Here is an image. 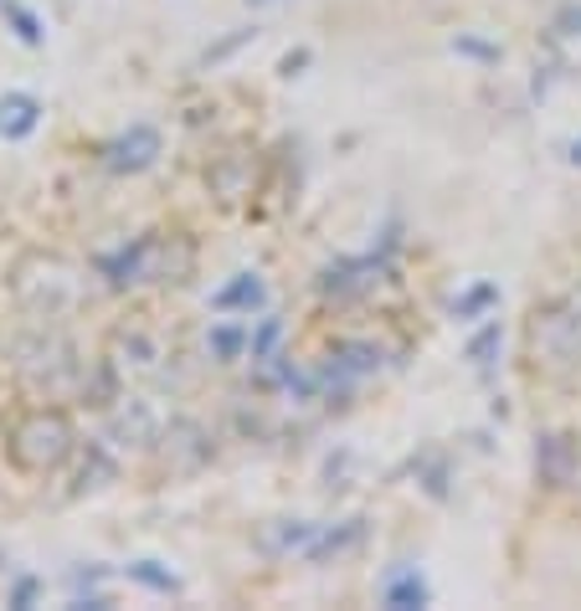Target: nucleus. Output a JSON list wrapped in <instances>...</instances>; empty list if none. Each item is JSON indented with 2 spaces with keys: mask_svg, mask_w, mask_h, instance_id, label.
<instances>
[{
  "mask_svg": "<svg viewBox=\"0 0 581 611\" xmlns=\"http://www.w3.org/2000/svg\"><path fill=\"white\" fill-rule=\"evenodd\" d=\"M114 154H119L114 165H129V171H139V165H150V160H154V134H150V129H135V139H124Z\"/></svg>",
  "mask_w": 581,
  "mask_h": 611,
  "instance_id": "obj_4",
  "label": "nucleus"
},
{
  "mask_svg": "<svg viewBox=\"0 0 581 611\" xmlns=\"http://www.w3.org/2000/svg\"><path fill=\"white\" fill-rule=\"evenodd\" d=\"M36 124V103L26 93H11V98H0V134H26Z\"/></svg>",
  "mask_w": 581,
  "mask_h": 611,
  "instance_id": "obj_3",
  "label": "nucleus"
},
{
  "mask_svg": "<svg viewBox=\"0 0 581 611\" xmlns=\"http://www.w3.org/2000/svg\"><path fill=\"white\" fill-rule=\"evenodd\" d=\"M531 365L541 375L581 371V289L561 293L531 314Z\"/></svg>",
  "mask_w": 581,
  "mask_h": 611,
  "instance_id": "obj_1",
  "label": "nucleus"
},
{
  "mask_svg": "<svg viewBox=\"0 0 581 611\" xmlns=\"http://www.w3.org/2000/svg\"><path fill=\"white\" fill-rule=\"evenodd\" d=\"M68 453H72V426L57 411H32L11 432V458L26 473H51V468L68 462Z\"/></svg>",
  "mask_w": 581,
  "mask_h": 611,
  "instance_id": "obj_2",
  "label": "nucleus"
}]
</instances>
